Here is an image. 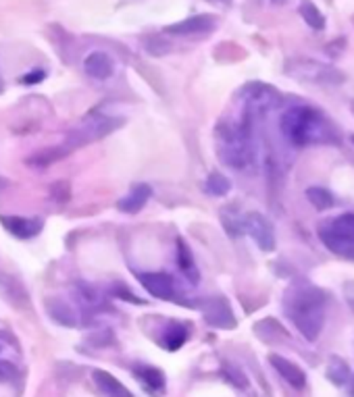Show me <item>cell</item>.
Masks as SVG:
<instances>
[{
  "mask_svg": "<svg viewBox=\"0 0 354 397\" xmlns=\"http://www.w3.org/2000/svg\"><path fill=\"white\" fill-rule=\"evenodd\" d=\"M283 308L304 339L315 342L319 337V333L323 331L327 314V297L319 287L306 281L294 283L286 292Z\"/></svg>",
  "mask_w": 354,
  "mask_h": 397,
  "instance_id": "6da1fadb",
  "label": "cell"
},
{
  "mask_svg": "<svg viewBox=\"0 0 354 397\" xmlns=\"http://www.w3.org/2000/svg\"><path fill=\"white\" fill-rule=\"evenodd\" d=\"M281 133L292 146H315V144H335V127L313 106H294L281 117Z\"/></svg>",
  "mask_w": 354,
  "mask_h": 397,
  "instance_id": "7a4b0ae2",
  "label": "cell"
},
{
  "mask_svg": "<svg viewBox=\"0 0 354 397\" xmlns=\"http://www.w3.org/2000/svg\"><path fill=\"white\" fill-rule=\"evenodd\" d=\"M250 117L252 115L244 112V119L236 123H223L217 127L219 157L236 171H246L254 166L256 162V148L252 139Z\"/></svg>",
  "mask_w": 354,
  "mask_h": 397,
  "instance_id": "3957f363",
  "label": "cell"
},
{
  "mask_svg": "<svg viewBox=\"0 0 354 397\" xmlns=\"http://www.w3.org/2000/svg\"><path fill=\"white\" fill-rule=\"evenodd\" d=\"M319 238L338 256L354 260V212L340 214L319 227Z\"/></svg>",
  "mask_w": 354,
  "mask_h": 397,
  "instance_id": "277c9868",
  "label": "cell"
},
{
  "mask_svg": "<svg viewBox=\"0 0 354 397\" xmlns=\"http://www.w3.org/2000/svg\"><path fill=\"white\" fill-rule=\"evenodd\" d=\"M123 125V119L119 117H110V115H92L83 121L80 127H76L73 132L67 135V142L63 146H58L65 154L73 152L76 148H82L85 144L98 142L103 137H107L117 127Z\"/></svg>",
  "mask_w": 354,
  "mask_h": 397,
  "instance_id": "5b68a950",
  "label": "cell"
},
{
  "mask_svg": "<svg viewBox=\"0 0 354 397\" xmlns=\"http://www.w3.org/2000/svg\"><path fill=\"white\" fill-rule=\"evenodd\" d=\"M286 73L302 83L313 85H340L344 83V73L335 67L313 60V58H292L286 63Z\"/></svg>",
  "mask_w": 354,
  "mask_h": 397,
  "instance_id": "8992f818",
  "label": "cell"
},
{
  "mask_svg": "<svg viewBox=\"0 0 354 397\" xmlns=\"http://www.w3.org/2000/svg\"><path fill=\"white\" fill-rule=\"evenodd\" d=\"M242 98H244V110L248 115H265L273 110L275 106L279 105L281 96L279 92L267 85V83H250L242 90Z\"/></svg>",
  "mask_w": 354,
  "mask_h": 397,
  "instance_id": "52a82bcc",
  "label": "cell"
},
{
  "mask_svg": "<svg viewBox=\"0 0 354 397\" xmlns=\"http://www.w3.org/2000/svg\"><path fill=\"white\" fill-rule=\"evenodd\" d=\"M242 229L254 239V243L263 252H273L275 250L273 225L267 221V216H263L261 212H248L246 216H242Z\"/></svg>",
  "mask_w": 354,
  "mask_h": 397,
  "instance_id": "ba28073f",
  "label": "cell"
},
{
  "mask_svg": "<svg viewBox=\"0 0 354 397\" xmlns=\"http://www.w3.org/2000/svg\"><path fill=\"white\" fill-rule=\"evenodd\" d=\"M204 318L209 324L213 327H219V329H234L236 327V318H234V312L229 308V304L223 300V297H213L209 300L204 306Z\"/></svg>",
  "mask_w": 354,
  "mask_h": 397,
  "instance_id": "9c48e42d",
  "label": "cell"
},
{
  "mask_svg": "<svg viewBox=\"0 0 354 397\" xmlns=\"http://www.w3.org/2000/svg\"><path fill=\"white\" fill-rule=\"evenodd\" d=\"M137 281L152 297H159V300H171L175 293L173 279L165 272H142L137 275Z\"/></svg>",
  "mask_w": 354,
  "mask_h": 397,
  "instance_id": "30bf717a",
  "label": "cell"
},
{
  "mask_svg": "<svg viewBox=\"0 0 354 397\" xmlns=\"http://www.w3.org/2000/svg\"><path fill=\"white\" fill-rule=\"evenodd\" d=\"M215 29V17L211 15H196L184 21H177L173 26L165 27V33L171 36H196V33H209Z\"/></svg>",
  "mask_w": 354,
  "mask_h": 397,
  "instance_id": "8fae6325",
  "label": "cell"
},
{
  "mask_svg": "<svg viewBox=\"0 0 354 397\" xmlns=\"http://www.w3.org/2000/svg\"><path fill=\"white\" fill-rule=\"evenodd\" d=\"M0 223L13 233L15 238L29 239L42 231V221L38 218H26V216H2Z\"/></svg>",
  "mask_w": 354,
  "mask_h": 397,
  "instance_id": "7c38bea8",
  "label": "cell"
},
{
  "mask_svg": "<svg viewBox=\"0 0 354 397\" xmlns=\"http://www.w3.org/2000/svg\"><path fill=\"white\" fill-rule=\"evenodd\" d=\"M83 69L90 78L94 80H109L113 75V69H115V63L107 53H90L83 60Z\"/></svg>",
  "mask_w": 354,
  "mask_h": 397,
  "instance_id": "4fadbf2b",
  "label": "cell"
},
{
  "mask_svg": "<svg viewBox=\"0 0 354 397\" xmlns=\"http://www.w3.org/2000/svg\"><path fill=\"white\" fill-rule=\"evenodd\" d=\"M269 362L273 364V369L286 379V383L292 385L294 389H302L306 385V374L300 371V366H296L294 362H290V360H286L283 356H277V354L269 356Z\"/></svg>",
  "mask_w": 354,
  "mask_h": 397,
  "instance_id": "5bb4252c",
  "label": "cell"
},
{
  "mask_svg": "<svg viewBox=\"0 0 354 397\" xmlns=\"http://www.w3.org/2000/svg\"><path fill=\"white\" fill-rule=\"evenodd\" d=\"M150 196H152L150 186L137 184L136 187H132V191L123 200H119V211L127 212V214H136V212H140L146 206V202L150 200Z\"/></svg>",
  "mask_w": 354,
  "mask_h": 397,
  "instance_id": "9a60e30c",
  "label": "cell"
},
{
  "mask_svg": "<svg viewBox=\"0 0 354 397\" xmlns=\"http://www.w3.org/2000/svg\"><path fill=\"white\" fill-rule=\"evenodd\" d=\"M140 385L150 393V396H163L165 391V374L155 366H140L134 371Z\"/></svg>",
  "mask_w": 354,
  "mask_h": 397,
  "instance_id": "2e32d148",
  "label": "cell"
},
{
  "mask_svg": "<svg viewBox=\"0 0 354 397\" xmlns=\"http://www.w3.org/2000/svg\"><path fill=\"white\" fill-rule=\"evenodd\" d=\"M92 376H94L96 387H98L107 397H132V391H130L123 383H119L110 372L94 371L92 372Z\"/></svg>",
  "mask_w": 354,
  "mask_h": 397,
  "instance_id": "e0dca14e",
  "label": "cell"
},
{
  "mask_svg": "<svg viewBox=\"0 0 354 397\" xmlns=\"http://www.w3.org/2000/svg\"><path fill=\"white\" fill-rule=\"evenodd\" d=\"M177 265H179V270L186 275V279L190 281L192 285H196L198 279H200V272H198V266L194 263L190 248H188V243H184V239H177Z\"/></svg>",
  "mask_w": 354,
  "mask_h": 397,
  "instance_id": "ac0fdd59",
  "label": "cell"
},
{
  "mask_svg": "<svg viewBox=\"0 0 354 397\" xmlns=\"http://www.w3.org/2000/svg\"><path fill=\"white\" fill-rule=\"evenodd\" d=\"M188 337H190V333H188V327H186V324H182V322H171V324L167 327V331H165L163 345L169 351H175V349H179L182 345L188 342Z\"/></svg>",
  "mask_w": 354,
  "mask_h": 397,
  "instance_id": "d6986e66",
  "label": "cell"
},
{
  "mask_svg": "<svg viewBox=\"0 0 354 397\" xmlns=\"http://www.w3.org/2000/svg\"><path fill=\"white\" fill-rule=\"evenodd\" d=\"M327 379L335 387H342V385H346L350 381V369L340 356H331L329 358V362H327Z\"/></svg>",
  "mask_w": 354,
  "mask_h": 397,
  "instance_id": "ffe728a7",
  "label": "cell"
},
{
  "mask_svg": "<svg viewBox=\"0 0 354 397\" xmlns=\"http://www.w3.org/2000/svg\"><path fill=\"white\" fill-rule=\"evenodd\" d=\"M300 17L304 19V23L311 27V29L321 31V29L326 27V17H323V13H321L313 2H308V0L300 4Z\"/></svg>",
  "mask_w": 354,
  "mask_h": 397,
  "instance_id": "44dd1931",
  "label": "cell"
},
{
  "mask_svg": "<svg viewBox=\"0 0 354 397\" xmlns=\"http://www.w3.org/2000/svg\"><path fill=\"white\" fill-rule=\"evenodd\" d=\"M306 198L317 211H327V208L333 206V196L323 187H308L306 189Z\"/></svg>",
  "mask_w": 354,
  "mask_h": 397,
  "instance_id": "7402d4cb",
  "label": "cell"
},
{
  "mask_svg": "<svg viewBox=\"0 0 354 397\" xmlns=\"http://www.w3.org/2000/svg\"><path fill=\"white\" fill-rule=\"evenodd\" d=\"M207 191L211 194V196H215V198H223L225 194H229V189H231V184H229V179L227 177H223L221 173H211L209 175V179H207Z\"/></svg>",
  "mask_w": 354,
  "mask_h": 397,
  "instance_id": "603a6c76",
  "label": "cell"
},
{
  "mask_svg": "<svg viewBox=\"0 0 354 397\" xmlns=\"http://www.w3.org/2000/svg\"><path fill=\"white\" fill-rule=\"evenodd\" d=\"M48 310H51V314L55 320H58L61 324H69V327H73L78 320H76V312L67 306V304H63V302H53V304H48Z\"/></svg>",
  "mask_w": 354,
  "mask_h": 397,
  "instance_id": "cb8c5ba5",
  "label": "cell"
},
{
  "mask_svg": "<svg viewBox=\"0 0 354 397\" xmlns=\"http://www.w3.org/2000/svg\"><path fill=\"white\" fill-rule=\"evenodd\" d=\"M221 223H223V227L227 229V233L231 238H236V235H240L244 231L242 229V216L234 214V208H223L221 211Z\"/></svg>",
  "mask_w": 354,
  "mask_h": 397,
  "instance_id": "d4e9b609",
  "label": "cell"
},
{
  "mask_svg": "<svg viewBox=\"0 0 354 397\" xmlns=\"http://www.w3.org/2000/svg\"><path fill=\"white\" fill-rule=\"evenodd\" d=\"M144 46H146L148 54H155V56H161V54H167L171 51V44L165 40L163 36H150V38H146L144 40Z\"/></svg>",
  "mask_w": 354,
  "mask_h": 397,
  "instance_id": "484cf974",
  "label": "cell"
},
{
  "mask_svg": "<svg viewBox=\"0 0 354 397\" xmlns=\"http://www.w3.org/2000/svg\"><path fill=\"white\" fill-rule=\"evenodd\" d=\"M17 376V371L11 362H0V383L13 381Z\"/></svg>",
  "mask_w": 354,
  "mask_h": 397,
  "instance_id": "4316f807",
  "label": "cell"
},
{
  "mask_svg": "<svg viewBox=\"0 0 354 397\" xmlns=\"http://www.w3.org/2000/svg\"><path fill=\"white\" fill-rule=\"evenodd\" d=\"M225 374L229 376V381L234 383V385H238V387H246V376L242 372L238 371V369H234V366H225Z\"/></svg>",
  "mask_w": 354,
  "mask_h": 397,
  "instance_id": "83f0119b",
  "label": "cell"
},
{
  "mask_svg": "<svg viewBox=\"0 0 354 397\" xmlns=\"http://www.w3.org/2000/svg\"><path fill=\"white\" fill-rule=\"evenodd\" d=\"M344 297H346V302H348L350 310L354 312V281H348V283L344 285Z\"/></svg>",
  "mask_w": 354,
  "mask_h": 397,
  "instance_id": "f1b7e54d",
  "label": "cell"
},
{
  "mask_svg": "<svg viewBox=\"0 0 354 397\" xmlns=\"http://www.w3.org/2000/svg\"><path fill=\"white\" fill-rule=\"evenodd\" d=\"M44 80V71H31V73H28L26 78H24V83L26 85H31V83H38V81Z\"/></svg>",
  "mask_w": 354,
  "mask_h": 397,
  "instance_id": "f546056e",
  "label": "cell"
},
{
  "mask_svg": "<svg viewBox=\"0 0 354 397\" xmlns=\"http://www.w3.org/2000/svg\"><path fill=\"white\" fill-rule=\"evenodd\" d=\"M273 2H275V4H283L286 0H273Z\"/></svg>",
  "mask_w": 354,
  "mask_h": 397,
  "instance_id": "4dcf8cb0",
  "label": "cell"
},
{
  "mask_svg": "<svg viewBox=\"0 0 354 397\" xmlns=\"http://www.w3.org/2000/svg\"><path fill=\"white\" fill-rule=\"evenodd\" d=\"M211 2H229V0H211Z\"/></svg>",
  "mask_w": 354,
  "mask_h": 397,
  "instance_id": "1f68e13d",
  "label": "cell"
},
{
  "mask_svg": "<svg viewBox=\"0 0 354 397\" xmlns=\"http://www.w3.org/2000/svg\"><path fill=\"white\" fill-rule=\"evenodd\" d=\"M353 142H354V135H353Z\"/></svg>",
  "mask_w": 354,
  "mask_h": 397,
  "instance_id": "d6a6232c",
  "label": "cell"
}]
</instances>
